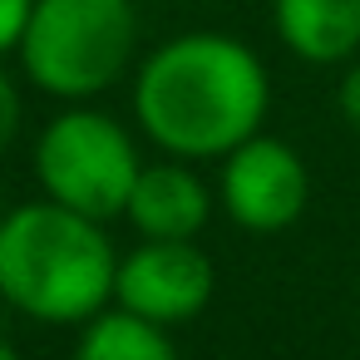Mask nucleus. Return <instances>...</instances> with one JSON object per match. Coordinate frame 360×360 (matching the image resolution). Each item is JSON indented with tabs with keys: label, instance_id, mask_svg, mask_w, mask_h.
Masks as SVG:
<instances>
[{
	"label": "nucleus",
	"instance_id": "nucleus-1",
	"mask_svg": "<svg viewBox=\"0 0 360 360\" xmlns=\"http://www.w3.org/2000/svg\"><path fill=\"white\" fill-rule=\"evenodd\" d=\"M271 84L262 60L232 35H178L158 45L134 79L139 129L173 158H227L262 134Z\"/></svg>",
	"mask_w": 360,
	"mask_h": 360
},
{
	"label": "nucleus",
	"instance_id": "nucleus-2",
	"mask_svg": "<svg viewBox=\"0 0 360 360\" xmlns=\"http://www.w3.org/2000/svg\"><path fill=\"white\" fill-rule=\"evenodd\" d=\"M114 242L94 217L50 198L0 217V296L35 321L75 326L99 316L114 296Z\"/></svg>",
	"mask_w": 360,
	"mask_h": 360
},
{
	"label": "nucleus",
	"instance_id": "nucleus-3",
	"mask_svg": "<svg viewBox=\"0 0 360 360\" xmlns=\"http://www.w3.org/2000/svg\"><path fill=\"white\" fill-rule=\"evenodd\" d=\"M134 45L139 15L129 0H35L15 50L45 94L94 99L129 70Z\"/></svg>",
	"mask_w": 360,
	"mask_h": 360
},
{
	"label": "nucleus",
	"instance_id": "nucleus-4",
	"mask_svg": "<svg viewBox=\"0 0 360 360\" xmlns=\"http://www.w3.org/2000/svg\"><path fill=\"white\" fill-rule=\"evenodd\" d=\"M35 173L50 202L94 222H109L129 207V193L143 163L119 119L99 109H70L45 124L35 143Z\"/></svg>",
	"mask_w": 360,
	"mask_h": 360
},
{
	"label": "nucleus",
	"instance_id": "nucleus-5",
	"mask_svg": "<svg viewBox=\"0 0 360 360\" xmlns=\"http://www.w3.org/2000/svg\"><path fill=\"white\" fill-rule=\"evenodd\" d=\"M311 173L281 139L252 134L222 158V207L247 232H281L306 212Z\"/></svg>",
	"mask_w": 360,
	"mask_h": 360
},
{
	"label": "nucleus",
	"instance_id": "nucleus-6",
	"mask_svg": "<svg viewBox=\"0 0 360 360\" xmlns=\"http://www.w3.org/2000/svg\"><path fill=\"white\" fill-rule=\"evenodd\" d=\"M212 262L193 242H143L114 271V301L153 326L193 321L212 301Z\"/></svg>",
	"mask_w": 360,
	"mask_h": 360
},
{
	"label": "nucleus",
	"instance_id": "nucleus-7",
	"mask_svg": "<svg viewBox=\"0 0 360 360\" xmlns=\"http://www.w3.org/2000/svg\"><path fill=\"white\" fill-rule=\"evenodd\" d=\"M212 198L202 178L183 163H143L124 217L143 232V242H193L207 227Z\"/></svg>",
	"mask_w": 360,
	"mask_h": 360
},
{
	"label": "nucleus",
	"instance_id": "nucleus-8",
	"mask_svg": "<svg viewBox=\"0 0 360 360\" xmlns=\"http://www.w3.org/2000/svg\"><path fill=\"white\" fill-rule=\"evenodd\" d=\"M271 20L306 65H340L360 50V0H276Z\"/></svg>",
	"mask_w": 360,
	"mask_h": 360
},
{
	"label": "nucleus",
	"instance_id": "nucleus-9",
	"mask_svg": "<svg viewBox=\"0 0 360 360\" xmlns=\"http://www.w3.org/2000/svg\"><path fill=\"white\" fill-rule=\"evenodd\" d=\"M75 360H178V350L163 326L114 306V311H99L84 321Z\"/></svg>",
	"mask_w": 360,
	"mask_h": 360
},
{
	"label": "nucleus",
	"instance_id": "nucleus-10",
	"mask_svg": "<svg viewBox=\"0 0 360 360\" xmlns=\"http://www.w3.org/2000/svg\"><path fill=\"white\" fill-rule=\"evenodd\" d=\"M30 11H35V0H0V55L20 45V35L30 25Z\"/></svg>",
	"mask_w": 360,
	"mask_h": 360
},
{
	"label": "nucleus",
	"instance_id": "nucleus-11",
	"mask_svg": "<svg viewBox=\"0 0 360 360\" xmlns=\"http://www.w3.org/2000/svg\"><path fill=\"white\" fill-rule=\"evenodd\" d=\"M15 134H20V94H15V79L0 70V153L11 148Z\"/></svg>",
	"mask_w": 360,
	"mask_h": 360
},
{
	"label": "nucleus",
	"instance_id": "nucleus-12",
	"mask_svg": "<svg viewBox=\"0 0 360 360\" xmlns=\"http://www.w3.org/2000/svg\"><path fill=\"white\" fill-rule=\"evenodd\" d=\"M335 104H340V114L360 129V65H350L345 75H340V89H335Z\"/></svg>",
	"mask_w": 360,
	"mask_h": 360
},
{
	"label": "nucleus",
	"instance_id": "nucleus-13",
	"mask_svg": "<svg viewBox=\"0 0 360 360\" xmlns=\"http://www.w3.org/2000/svg\"><path fill=\"white\" fill-rule=\"evenodd\" d=\"M0 360H20V350H15L11 340H0Z\"/></svg>",
	"mask_w": 360,
	"mask_h": 360
},
{
	"label": "nucleus",
	"instance_id": "nucleus-14",
	"mask_svg": "<svg viewBox=\"0 0 360 360\" xmlns=\"http://www.w3.org/2000/svg\"><path fill=\"white\" fill-rule=\"evenodd\" d=\"M0 217H6V212H0Z\"/></svg>",
	"mask_w": 360,
	"mask_h": 360
}]
</instances>
